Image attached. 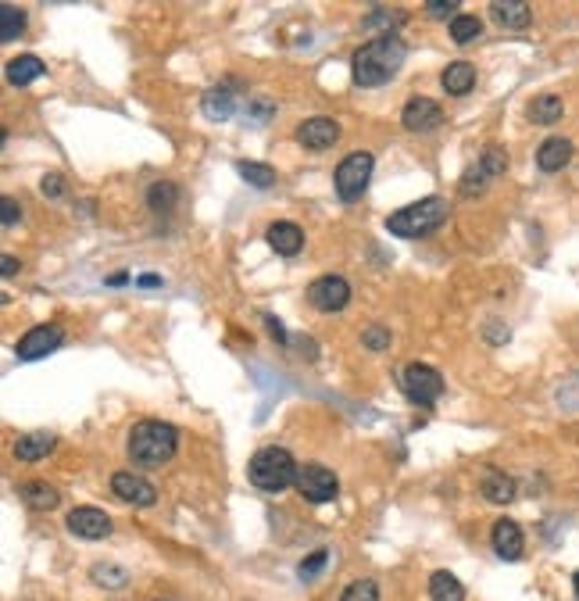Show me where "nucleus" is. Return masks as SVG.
I'll return each mask as SVG.
<instances>
[{"mask_svg": "<svg viewBox=\"0 0 579 601\" xmlns=\"http://www.w3.org/2000/svg\"><path fill=\"white\" fill-rule=\"evenodd\" d=\"M372 169H376V158L369 151H351L337 172H333V186H337V197L344 204H355L362 201V193L369 190V179H372Z\"/></svg>", "mask_w": 579, "mask_h": 601, "instance_id": "5", "label": "nucleus"}, {"mask_svg": "<svg viewBox=\"0 0 579 601\" xmlns=\"http://www.w3.org/2000/svg\"><path fill=\"white\" fill-rule=\"evenodd\" d=\"M40 76H44V62L37 54H19V58L8 62V83L12 86H29Z\"/></svg>", "mask_w": 579, "mask_h": 601, "instance_id": "24", "label": "nucleus"}, {"mask_svg": "<svg viewBox=\"0 0 579 601\" xmlns=\"http://www.w3.org/2000/svg\"><path fill=\"white\" fill-rule=\"evenodd\" d=\"M265 240H268V247H272L275 254L294 258V254L305 247V229H301L298 222H272L268 233H265Z\"/></svg>", "mask_w": 579, "mask_h": 601, "instance_id": "16", "label": "nucleus"}, {"mask_svg": "<svg viewBox=\"0 0 579 601\" xmlns=\"http://www.w3.org/2000/svg\"><path fill=\"white\" fill-rule=\"evenodd\" d=\"M26 33V12L15 4H0V40L15 44Z\"/></svg>", "mask_w": 579, "mask_h": 601, "instance_id": "28", "label": "nucleus"}, {"mask_svg": "<svg viewBox=\"0 0 579 601\" xmlns=\"http://www.w3.org/2000/svg\"><path fill=\"white\" fill-rule=\"evenodd\" d=\"M326 562H330V551H326V547H319V551H312V555L301 562L298 576H301V580H312V576H319V572L326 569Z\"/></svg>", "mask_w": 579, "mask_h": 601, "instance_id": "34", "label": "nucleus"}, {"mask_svg": "<svg viewBox=\"0 0 579 601\" xmlns=\"http://www.w3.org/2000/svg\"><path fill=\"white\" fill-rule=\"evenodd\" d=\"M90 580L101 583V587H108V590H118V587H126L129 572L118 569V565H94V569H90Z\"/></svg>", "mask_w": 579, "mask_h": 601, "instance_id": "31", "label": "nucleus"}, {"mask_svg": "<svg viewBox=\"0 0 579 601\" xmlns=\"http://www.w3.org/2000/svg\"><path fill=\"white\" fill-rule=\"evenodd\" d=\"M504 169H508V151L501 144L483 147V154L476 158V165L461 176V197H479L497 176H504Z\"/></svg>", "mask_w": 579, "mask_h": 601, "instance_id": "6", "label": "nucleus"}, {"mask_svg": "<svg viewBox=\"0 0 579 601\" xmlns=\"http://www.w3.org/2000/svg\"><path fill=\"white\" fill-rule=\"evenodd\" d=\"M161 601H172V597H161Z\"/></svg>", "mask_w": 579, "mask_h": 601, "instance_id": "43", "label": "nucleus"}, {"mask_svg": "<svg viewBox=\"0 0 579 601\" xmlns=\"http://www.w3.org/2000/svg\"><path fill=\"white\" fill-rule=\"evenodd\" d=\"M536 126H554L561 115H565V104H561V97L558 94H540L533 104H529V111H526Z\"/></svg>", "mask_w": 579, "mask_h": 601, "instance_id": "26", "label": "nucleus"}, {"mask_svg": "<svg viewBox=\"0 0 579 601\" xmlns=\"http://www.w3.org/2000/svg\"><path fill=\"white\" fill-rule=\"evenodd\" d=\"M15 272H19V261L12 254H4V276H15Z\"/></svg>", "mask_w": 579, "mask_h": 601, "instance_id": "40", "label": "nucleus"}, {"mask_svg": "<svg viewBox=\"0 0 579 601\" xmlns=\"http://www.w3.org/2000/svg\"><path fill=\"white\" fill-rule=\"evenodd\" d=\"M404 22V12H387V8H376L369 19H365V29H376V26H401Z\"/></svg>", "mask_w": 579, "mask_h": 601, "instance_id": "35", "label": "nucleus"}, {"mask_svg": "<svg viewBox=\"0 0 579 601\" xmlns=\"http://www.w3.org/2000/svg\"><path fill=\"white\" fill-rule=\"evenodd\" d=\"M175 201H179V186H175V183H168V179L151 183V190H147V204H151V211L165 215V211H172V208H175Z\"/></svg>", "mask_w": 579, "mask_h": 601, "instance_id": "29", "label": "nucleus"}, {"mask_svg": "<svg viewBox=\"0 0 579 601\" xmlns=\"http://www.w3.org/2000/svg\"><path fill=\"white\" fill-rule=\"evenodd\" d=\"M294 487H298L301 498L312 501V505H326V501H333L337 490H340L337 473L326 469V465H319V462H305V465L298 469V483H294Z\"/></svg>", "mask_w": 579, "mask_h": 601, "instance_id": "8", "label": "nucleus"}, {"mask_svg": "<svg viewBox=\"0 0 579 601\" xmlns=\"http://www.w3.org/2000/svg\"><path fill=\"white\" fill-rule=\"evenodd\" d=\"M429 601H465V587L454 572L447 569H436L429 576Z\"/></svg>", "mask_w": 579, "mask_h": 601, "instance_id": "25", "label": "nucleus"}, {"mask_svg": "<svg viewBox=\"0 0 579 601\" xmlns=\"http://www.w3.org/2000/svg\"><path fill=\"white\" fill-rule=\"evenodd\" d=\"M490 15H493V22L504 26V29H526V26L533 22V8L522 4V0H493Z\"/></svg>", "mask_w": 579, "mask_h": 601, "instance_id": "17", "label": "nucleus"}, {"mask_svg": "<svg viewBox=\"0 0 579 601\" xmlns=\"http://www.w3.org/2000/svg\"><path fill=\"white\" fill-rule=\"evenodd\" d=\"M401 122L412 133H433L444 122V108L436 101H429V97H412L404 104V111H401Z\"/></svg>", "mask_w": 579, "mask_h": 601, "instance_id": "12", "label": "nucleus"}, {"mask_svg": "<svg viewBox=\"0 0 579 601\" xmlns=\"http://www.w3.org/2000/svg\"><path fill=\"white\" fill-rule=\"evenodd\" d=\"M265 323H268V333H272V337H275V341H282V344H286V330H282V326H279V319H272V316H268V319H265Z\"/></svg>", "mask_w": 579, "mask_h": 601, "instance_id": "39", "label": "nucleus"}, {"mask_svg": "<svg viewBox=\"0 0 579 601\" xmlns=\"http://www.w3.org/2000/svg\"><path fill=\"white\" fill-rule=\"evenodd\" d=\"M111 490H115V498H122L126 505H136V508H151L158 501L154 483H147L140 473H115Z\"/></svg>", "mask_w": 579, "mask_h": 601, "instance_id": "13", "label": "nucleus"}, {"mask_svg": "<svg viewBox=\"0 0 579 601\" xmlns=\"http://www.w3.org/2000/svg\"><path fill=\"white\" fill-rule=\"evenodd\" d=\"M401 387H404V394H408L419 408H433V405L440 401V394H444L440 373H436L433 366H422V362H412V366L401 373Z\"/></svg>", "mask_w": 579, "mask_h": 601, "instance_id": "7", "label": "nucleus"}, {"mask_svg": "<svg viewBox=\"0 0 579 601\" xmlns=\"http://www.w3.org/2000/svg\"><path fill=\"white\" fill-rule=\"evenodd\" d=\"M40 190H44V197H61V193H65V179H61V176H44V179H40Z\"/></svg>", "mask_w": 579, "mask_h": 601, "instance_id": "38", "label": "nucleus"}, {"mask_svg": "<svg viewBox=\"0 0 579 601\" xmlns=\"http://www.w3.org/2000/svg\"><path fill=\"white\" fill-rule=\"evenodd\" d=\"M426 12H429L433 19H447V15H454V19H458V4H454V0H447V4H444V0H429Z\"/></svg>", "mask_w": 579, "mask_h": 601, "instance_id": "36", "label": "nucleus"}, {"mask_svg": "<svg viewBox=\"0 0 579 601\" xmlns=\"http://www.w3.org/2000/svg\"><path fill=\"white\" fill-rule=\"evenodd\" d=\"M483 37V22L476 19V15H458V19H451V40L454 44H476Z\"/></svg>", "mask_w": 579, "mask_h": 601, "instance_id": "30", "label": "nucleus"}, {"mask_svg": "<svg viewBox=\"0 0 579 601\" xmlns=\"http://www.w3.org/2000/svg\"><path fill=\"white\" fill-rule=\"evenodd\" d=\"M236 172L247 179V186L254 190H272L275 186V169L265 161H236Z\"/></svg>", "mask_w": 579, "mask_h": 601, "instance_id": "27", "label": "nucleus"}, {"mask_svg": "<svg viewBox=\"0 0 579 601\" xmlns=\"http://www.w3.org/2000/svg\"><path fill=\"white\" fill-rule=\"evenodd\" d=\"M490 544L497 551V558L504 562H518L522 551H526V537H522V526L515 519H497L493 530H490Z\"/></svg>", "mask_w": 579, "mask_h": 601, "instance_id": "15", "label": "nucleus"}, {"mask_svg": "<svg viewBox=\"0 0 579 601\" xmlns=\"http://www.w3.org/2000/svg\"><path fill=\"white\" fill-rule=\"evenodd\" d=\"M347 300H351V283L344 276H322V279H315L308 286V305L315 312H326V316L344 312Z\"/></svg>", "mask_w": 579, "mask_h": 601, "instance_id": "9", "label": "nucleus"}, {"mask_svg": "<svg viewBox=\"0 0 579 601\" xmlns=\"http://www.w3.org/2000/svg\"><path fill=\"white\" fill-rule=\"evenodd\" d=\"M447 215H451V208H447L444 197H422V201H415V204L394 211V215L387 218V233L404 236V240H419V236L436 233V229L447 222Z\"/></svg>", "mask_w": 579, "mask_h": 601, "instance_id": "3", "label": "nucleus"}, {"mask_svg": "<svg viewBox=\"0 0 579 601\" xmlns=\"http://www.w3.org/2000/svg\"><path fill=\"white\" fill-rule=\"evenodd\" d=\"M298 140L308 151H330L340 140V122H333L326 115H315V119H308V122L298 126Z\"/></svg>", "mask_w": 579, "mask_h": 601, "instance_id": "14", "label": "nucleus"}, {"mask_svg": "<svg viewBox=\"0 0 579 601\" xmlns=\"http://www.w3.org/2000/svg\"><path fill=\"white\" fill-rule=\"evenodd\" d=\"M65 344V333L58 323H47V326H33L19 344H15V358L19 362H40L47 358L51 351H58Z\"/></svg>", "mask_w": 579, "mask_h": 601, "instance_id": "10", "label": "nucleus"}, {"mask_svg": "<svg viewBox=\"0 0 579 601\" xmlns=\"http://www.w3.org/2000/svg\"><path fill=\"white\" fill-rule=\"evenodd\" d=\"M200 108H204V115H208L211 122H225V119H232V111H236V94H232L229 86H215V90H208V94L200 97Z\"/></svg>", "mask_w": 579, "mask_h": 601, "instance_id": "20", "label": "nucleus"}, {"mask_svg": "<svg viewBox=\"0 0 579 601\" xmlns=\"http://www.w3.org/2000/svg\"><path fill=\"white\" fill-rule=\"evenodd\" d=\"M340 601H379V583L376 580H355L344 587Z\"/></svg>", "mask_w": 579, "mask_h": 601, "instance_id": "32", "label": "nucleus"}, {"mask_svg": "<svg viewBox=\"0 0 579 601\" xmlns=\"http://www.w3.org/2000/svg\"><path fill=\"white\" fill-rule=\"evenodd\" d=\"M404 58H408L404 40L397 33H383V37H376V40H369V44H362L355 51V58H351V79L358 86H365V90L383 86V83H390L401 72Z\"/></svg>", "mask_w": 579, "mask_h": 601, "instance_id": "1", "label": "nucleus"}, {"mask_svg": "<svg viewBox=\"0 0 579 601\" xmlns=\"http://www.w3.org/2000/svg\"><path fill=\"white\" fill-rule=\"evenodd\" d=\"M19 498H22L29 508H37V512H51V508H58V505H61L58 487H51V483H44V480L22 483V487H19Z\"/></svg>", "mask_w": 579, "mask_h": 601, "instance_id": "22", "label": "nucleus"}, {"mask_svg": "<svg viewBox=\"0 0 579 601\" xmlns=\"http://www.w3.org/2000/svg\"><path fill=\"white\" fill-rule=\"evenodd\" d=\"M0 211H4V215H0V222H4V229H8V226H15V222L22 218V208H19L12 197H4V201H0Z\"/></svg>", "mask_w": 579, "mask_h": 601, "instance_id": "37", "label": "nucleus"}, {"mask_svg": "<svg viewBox=\"0 0 579 601\" xmlns=\"http://www.w3.org/2000/svg\"><path fill=\"white\" fill-rule=\"evenodd\" d=\"M179 448V430L172 423H161V419H143L129 430V440H126V451L133 458V465H165Z\"/></svg>", "mask_w": 579, "mask_h": 601, "instance_id": "2", "label": "nucleus"}, {"mask_svg": "<svg viewBox=\"0 0 579 601\" xmlns=\"http://www.w3.org/2000/svg\"><path fill=\"white\" fill-rule=\"evenodd\" d=\"M479 490H483V498H486L490 505H508V501H515V480H511L508 473H501V469H486Z\"/></svg>", "mask_w": 579, "mask_h": 601, "instance_id": "19", "label": "nucleus"}, {"mask_svg": "<svg viewBox=\"0 0 579 601\" xmlns=\"http://www.w3.org/2000/svg\"><path fill=\"white\" fill-rule=\"evenodd\" d=\"M572 583H575V594H579V572H575V580H572Z\"/></svg>", "mask_w": 579, "mask_h": 601, "instance_id": "42", "label": "nucleus"}, {"mask_svg": "<svg viewBox=\"0 0 579 601\" xmlns=\"http://www.w3.org/2000/svg\"><path fill=\"white\" fill-rule=\"evenodd\" d=\"M298 462H294V455H290L286 448H261L254 458H250V465H247V476H250V483L257 487V490H265V494H279V490H286L290 483H298Z\"/></svg>", "mask_w": 579, "mask_h": 601, "instance_id": "4", "label": "nucleus"}, {"mask_svg": "<svg viewBox=\"0 0 579 601\" xmlns=\"http://www.w3.org/2000/svg\"><path fill=\"white\" fill-rule=\"evenodd\" d=\"M158 283H161L158 276H143V279H140V286H158Z\"/></svg>", "mask_w": 579, "mask_h": 601, "instance_id": "41", "label": "nucleus"}, {"mask_svg": "<svg viewBox=\"0 0 579 601\" xmlns=\"http://www.w3.org/2000/svg\"><path fill=\"white\" fill-rule=\"evenodd\" d=\"M572 144L565 140V136H550V140H543L540 144V151H536V165H540V172H561L568 161H572Z\"/></svg>", "mask_w": 579, "mask_h": 601, "instance_id": "18", "label": "nucleus"}, {"mask_svg": "<svg viewBox=\"0 0 579 601\" xmlns=\"http://www.w3.org/2000/svg\"><path fill=\"white\" fill-rule=\"evenodd\" d=\"M54 444H58L54 433H26V437L15 440V458L19 462H40L54 451Z\"/></svg>", "mask_w": 579, "mask_h": 601, "instance_id": "21", "label": "nucleus"}, {"mask_svg": "<svg viewBox=\"0 0 579 601\" xmlns=\"http://www.w3.org/2000/svg\"><path fill=\"white\" fill-rule=\"evenodd\" d=\"M65 526H69L72 537H83V540H104V537H111V515L101 512V508H90V505L72 508L69 519H65Z\"/></svg>", "mask_w": 579, "mask_h": 601, "instance_id": "11", "label": "nucleus"}, {"mask_svg": "<svg viewBox=\"0 0 579 601\" xmlns=\"http://www.w3.org/2000/svg\"><path fill=\"white\" fill-rule=\"evenodd\" d=\"M390 341H394V333H390L387 326H369V330L362 333V344H365L369 351H387Z\"/></svg>", "mask_w": 579, "mask_h": 601, "instance_id": "33", "label": "nucleus"}, {"mask_svg": "<svg viewBox=\"0 0 579 601\" xmlns=\"http://www.w3.org/2000/svg\"><path fill=\"white\" fill-rule=\"evenodd\" d=\"M440 86H444L451 97H465V94L476 86V69H472L469 62H454V65H447V69H444Z\"/></svg>", "mask_w": 579, "mask_h": 601, "instance_id": "23", "label": "nucleus"}]
</instances>
